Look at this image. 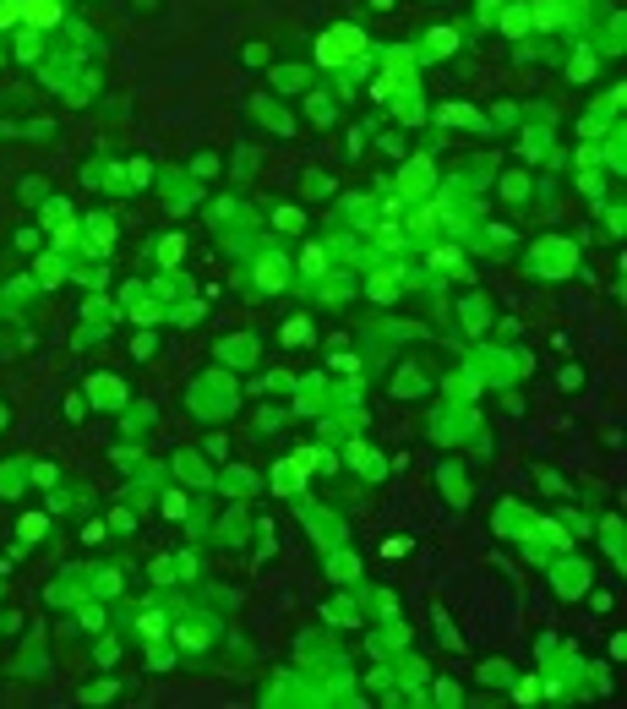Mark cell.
Wrapping results in <instances>:
<instances>
[{
	"label": "cell",
	"mask_w": 627,
	"mask_h": 709,
	"mask_svg": "<svg viewBox=\"0 0 627 709\" xmlns=\"http://www.w3.org/2000/svg\"><path fill=\"white\" fill-rule=\"evenodd\" d=\"M349 55H360V33H355V27H338V33H328V39H322V49H316V61H328V66L349 61Z\"/></svg>",
	"instance_id": "cell-1"
},
{
	"label": "cell",
	"mask_w": 627,
	"mask_h": 709,
	"mask_svg": "<svg viewBox=\"0 0 627 709\" xmlns=\"http://www.w3.org/2000/svg\"><path fill=\"white\" fill-rule=\"evenodd\" d=\"M22 17L44 27V22H55V17H61V6H55V0H22Z\"/></svg>",
	"instance_id": "cell-2"
},
{
	"label": "cell",
	"mask_w": 627,
	"mask_h": 709,
	"mask_svg": "<svg viewBox=\"0 0 627 709\" xmlns=\"http://www.w3.org/2000/svg\"><path fill=\"white\" fill-rule=\"evenodd\" d=\"M93 393H99V404H115V398H120V393H115V382H109V376H99V382H93Z\"/></svg>",
	"instance_id": "cell-3"
},
{
	"label": "cell",
	"mask_w": 627,
	"mask_h": 709,
	"mask_svg": "<svg viewBox=\"0 0 627 709\" xmlns=\"http://www.w3.org/2000/svg\"><path fill=\"white\" fill-rule=\"evenodd\" d=\"M447 49H453V33H447V27H442V33H431V55H447Z\"/></svg>",
	"instance_id": "cell-4"
},
{
	"label": "cell",
	"mask_w": 627,
	"mask_h": 709,
	"mask_svg": "<svg viewBox=\"0 0 627 709\" xmlns=\"http://www.w3.org/2000/svg\"><path fill=\"white\" fill-rule=\"evenodd\" d=\"M22 17V0H6V6H0V27H6V22H17Z\"/></svg>",
	"instance_id": "cell-5"
}]
</instances>
